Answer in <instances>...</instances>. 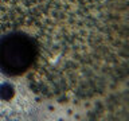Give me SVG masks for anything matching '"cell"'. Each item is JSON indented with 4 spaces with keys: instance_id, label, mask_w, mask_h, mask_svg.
Segmentation results:
<instances>
[{
    "instance_id": "1",
    "label": "cell",
    "mask_w": 129,
    "mask_h": 121,
    "mask_svg": "<svg viewBox=\"0 0 129 121\" xmlns=\"http://www.w3.org/2000/svg\"><path fill=\"white\" fill-rule=\"evenodd\" d=\"M39 58V43L22 30H7L0 36V73L19 77L32 69Z\"/></svg>"
},
{
    "instance_id": "2",
    "label": "cell",
    "mask_w": 129,
    "mask_h": 121,
    "mask_svg": "<svg viewBox=\"0 0 129 121\" xmlns=\"http://www.w3.org/2000/svg\"><path fill=\"white\" fill-rule=\"evenodd\" d=\"M35 0H0V31H7L20 24L31 8Z\"/></svg>"
}]
</instances>
